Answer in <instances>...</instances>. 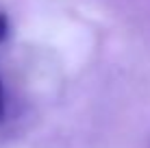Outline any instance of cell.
I'll list each match as a JSON object with an SVG mask.
<instances>
[{
    "label": "cell",
    "instance_id": "obj_2",
    "mask_svg": "<svg viewBox=\"0 0 150 148\" xmlns=\"http://www.w3.org/2000/svg\"><path fill=\"white\" fill-rule=\"evenodd\" d=\"M9 37V18L0 11V44Z\"/></svg>",
    "mask_w": 150,
    "mask_h": 148
},
{
    "label": "cell",
    "instance_id": "obj_1",
    "mask_svg": "<svg viewBox=\"0 0 150 148\" xmlns=\"http://www.w3.org/2000/svg\"><path fill=\"white\" fill-rule=\"evenodd\" d=\"M4 115H7V91H4L2 79H0V124H2Z\"/></svg>",
    "mask_w": 150,
    "mask_h": 148
}]
</instances>
